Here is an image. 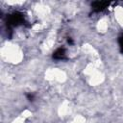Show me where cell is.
I'll use <instances>...</instances> for the list:
<instances>
[{
  "mask_svg": "<svg viewBox=\"0 0 123 123\" xmlns=\"http://www.w3.org/2000/svg\"><path fill=\"white\" fill-rule=\"evenodd\" d=\"M26 97H27V99H28L30 102H33V101L35 100V94H34V93H31V92L26 93Z\"/></svg>",
  "mask_w": 123,
  "mask_h": 123,
  "instance_id": "cell-4",
  "label": "cell"
},
{
  "mask_svg": "<svg viewBox=\"0 0 123 123\" xmlns=\"http://www.w3.org/2000/svg\"><path fill=\"white\" fill-rule=\"evenodd\" d=\"M5 24L9 32H12L14 28L19 26H29L28 21L26 20V17L23 12L18 11H14L11 13H8L5 17Z\"/></svg>",
  "mask_w": 123,
  "mask_h": 123,
  "instance_id": "cell-1",
  "label": "cell"
},
{
  "mask_svg": "<svg viewBox=\"0 0 123 123\" xmlns=\"http://www.w3.org/2000/svg\"><path fill=\"white\" fill-rule=\"evenodd\" d=\"M118 43H119V46H120L121 52L123 53V34L119 37V38H118Z\"/></svg>",
  "mask_w": 123,
  "mask_h": 123,
  "instance_id": "cell-5",
  "label": "cell"
},
{
  "mask_svg": "<svg viewBox=\"0 0 123 123\" xmlns=\"http://www.w3.org/2000/svg\"><path fill=\"white\" fill-rule=\"evenodd\" d=\"M111 2L108 1H94L91 3V11L93 12H101L104 10H106Z\"/></svg>",
  "mask_w": 123,
  "mask_h": 123,
  "instance_id": "cell-2",
  "label": "cell"
},
{
  "mask_svg": "<svg viewBox=\"0 0 123 123\" xmlns=\"http://www.w3.org/2000/svg\"><path fill=\"white\" fill-rule=\"evenodd\" d=\"M67 42H68L69 44H73V40H72L70 37H68V39H67Z\"/></svg>",
  "mask_w": 123,
  "mask_h": 123,
  "instance_id": "cell-6",
  "label": "cell"
},
{
  "mask_svg": "<svg viewBox=\"0 0 123 123\" xmlns=\"http://www.w3.org/2000/svg\"><path fill=\"white\" fill-rule=\"evenodd\" d=\"M52 58L54 60L57 61H61V60H64L66 58V49L63 46H61L59 48H57L53 54H52Z\"/></svg>",
  "mask_w": 123,
  "mask_h": 123,
  "instance_id": "cell-3",
  "label": "cell"
}]
</instances>
